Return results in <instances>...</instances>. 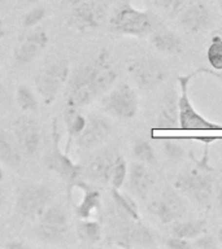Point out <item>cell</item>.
Listing matches in <instances>:
<instances>
[{"mask_svg": "<svg viewBox=\"0 0 222 249\" xmlns=\"http://www.w3.org/2000/svg\"><path fill=\"white\" fill-rule=\"evenodd\" d=\"M196 167L181 173L173 186L200 208H209L214 196V167L209 165L208 145L200 160H195Z\"/></svg>", "mask_w": 222, "mask_h": 249, "instance_id": "6da1fadb", "label": "cell"}, {"mask_svg": "<svg viewBox=\"0 0 222 249\" xmlns=\"http://www.w3.org/2000/svg\"><path fill=\"white\" fill-rule=\"evenodd\" d=\"M108 25L114 34L144 38L163 26V22L153 12L134 7L129 0H121L113 9Z\"/></svg>", "mask_w": 222, "mask_h": 249, "instance_id": "7a4b0ae2", "label": "cell"}, {"mask_svg": "<svg viewBox=\"0 0 222 249\" xmlns=\"http://www.w3.org/2000/svg\"><path fill=\"white\" fill-rule=\"evenodd\" d=\"M199 73L200 71L196 70V71H192L190 74L178 77L179 127L183 128V130H222V124L206 120L205 117L195 109V107L191 103L188 89H190L191 81Z\"/></svg>", "mask_w": 222, "mask_h": 249, "instance_id": "3957f363", "label": "cell"}, {"mask_svg": "<svg viewBox=\"0 0 222 249\" xmlns=\"http://www.w3.org/2000/svg\"><path fill=\"white\" fill-rule=\"evenodd\" d=\"M101 109L118 120H131L139 109V99L135 89L129 83H121L103 95Z\"/></svg>", "mask_w": 222, "mask_h": 249, "instance_id": "277c9868", "label": "cell"}, {"mask_svg": "<svg viewBox=\"0 0 222 249\" xmlns=\"http://www.w3.org/2000/svg\"><path fill=\"white\" fill-rule=\"evenodd\" d=\"M70 75L69 62L66 60H57L39 70L35 77V89L44 104H51L68 83Z\"/></svg>", "mask_w": 222, "mask_h": 249, "instance_id": "5b68a950", "label": "cell"}, {"mask_svg": "<svg viewBox=\"0 0 222 249\" xmlns=\"http://www.w3.org/2000/svg\"><path fill=\"white\" fill-rule=\"evenodd\" d=\"M128 71L136 85L143 91H151L159 87L169 75V70L159 58L143 56L129 64Z\"/></svg>", "mask_w": 222, "mask_h": 249, "instance_id": "8992f818", "label": "cell"}, {"mask_svg": "<svg viewBox=\"0 0 222 249\" xmlns=\"http://www.w3.org/2000/svg\"><path fill=\"white\" fill-rule=\"evenodd\" d=\"M147 209L163 225H170L187 214L186 204L174 186L165 187L159 197L148 204Z\"/></svg>", "mask_w": 222, "mask_h": 249, "instance_id": "52a82bcc", "label": "cell"}, {"mask_svg": "<svg viewBox=\"0 0 222 249\" xmlns=\"http://www.w3.org/2000/svg\"><path fill=\"white\" fill-rule=\"evenodd\" d=\"M107 5L100 0H85L74 5L69 16L72 29L81 33L96 30L107 19Z\"/></svg>", "mask_w": 222, "mask_h": 249, "instance_id": "ba28073f", "label": "cell"}, {"mask_svg": "<svg viewBox=\"0 0 222 249\" xmlns=\"http://www.w3.org/2000/svg\"><path fill=\"white\" fill-rule=\"evenodd\" d=\"M51 195V190L44 184L25 186L16 197V212L27 219L39 218L47 209Z\"/></svg>", "mask_w": 222, "mask_h": 249, "instance_id": "9c48e42d", "label": "cell"}, {"mask_svg": "<svg viewBox=\"0 0 222 249\" xmlns=\"http://www.w3.org/2000/svg\"><path fill=\"white\" fill-rule=\"evenodd\" d=\"M118 78V71L114 68L111 54L107 50L100 51V53L91 61V78L90 89L93 97L101 96L112 89Z\"/></svg>", "mask_w": 222, "mask_h": 249, "instance_id": "30bf717a", "label": "cell"}, {"mask_svg": "<svg viewBox=\"0 0 222 249\" xmlns=\"http://www.w3.org/2000/svg\"><path fill=\"white\" fill-rule=\"evenodd\" d=\"M13 135L23 156H34L40 145L42 134L38 121L31 116H21L13 122Z\"/></svg>", "mask_w": 222, "mask_h": 249, "instance_id": "8fae6325", "label": "cell"}, {"mask_svg": "<svg viewBox=\"0 0 222 249\" xmlns=\"http://www.w3.org/2000/svg\"><path fill=\"white\" fill-rule=\"evenodd\" d=\"M212 23L209 8L204 3H192L178 13V25L186 34L195 35L205 31Z\"/></svg>", "mask_w": 222, "mask_h": 249, "instance_id": "7c38bea8", "label": "cell"}, {"mask_svg": "<svg viewBox=\"0 0 222 249\" xmlns=\"http://www.w3.org/2000/svg\"><path fill=\"white\" fill-rule=\"evenodd\" d=\"M112 132V124L105 117L91 114L87 118L83 131L75 136V142L83 149H92L100 145Z\"/></svg>", "mask_w": 222, "mask_h": 249, "instance_id": "4fadbf2b", "label": "cell"}, {"mask_svg": "<svg viewBox=\"0 0 222 249\" xmlns=\"http://www.w3.org/2000/svg\"><path fill=\"white\" fill-rule=\"evenodd\" d=\"M46 165L50 170L55 171L69 182H73L81 173V167L60 149V135L56 124L54 126V149L47 155Z\"/></svg>", "mask_w": 222, "mask_h": 249, "instance_id": "5bb4252c", "label": "cell"}, {"mask_svg": "<svg viewBox=\"0 0 222 249\" xmlns=\"http://www.w3.org/2000/svg\"><path fill=\"white\" fill-rule=\"evenodd\" d=\"M50 38L44 30L37 29L31 30L23 36L17 47L15 48V60L19 65H25L29 62L34 61L43 51L48 46Z\"/></svg>", "mask_w": 222, "mask_h": 249, "instance_id": "9a60e30c", "label": "cell"}, {"mask_svg": "<svg viewBox=\"0 0 222 249\" xmlns=\"http://www.w3.org/2000/svg\"><path fill=\"white\" fill-rule=\"evenodd\" d=\"M73 191H75L79 197H70L74 202L75 215L79 219H95L100 212L101 196L100 192L86 183H75L73 184Z\"/></svg>", "mask_w": 222, "mask_h": 249, "instance_id": "2e32d148", "label": "cell"}, {"mask_svg": "<svg viewBox=\"0 0 222 249\" xmlns=\"http://www.w3.org/2000/svg\"><path fill=\"white\" fill-rule=\"evenodd\" d=\"M120 243L121 247H131V245H139V247H155L156 235L147 225H144L140 221H132L130 219L129 223L121 227L120 231Z\"/></svg>", "mask_w": 222, "mask_h": 249, "instance_id": "e0dca14e", "label": "cell"}, {"mask_svg": "<svg viewBox=\"0 0 222 249\" xmlns=\"http://www.w3.org/2000/svg\"><path fill=\"white\" fill-rule=\"evenodd\" d=\"M129 187L136 197L146 200L155 184V174L143 162H134L130 165L128 173Z\"/></svg>", "mask_w": 222, "mask_h": 249, "instance_id": "ac0fdd59", "label": "cell"}, {"mask_svg": "<svg viewBox=\"0 0 222 249\" xmlns=\"http://www.w3.org/2000/svg\"><path fill=\"white\" fill-rule=\"evenodd\" d=\"M156 124L157 128H163V130L179 127L178 92L175 89H169L164 93L163 99L160 101Z\"/></svg>", "mask_w": 222, "mask_h": 249, "instance_id": "d6986e66", "label": "cell"}, {"mask_svg": "<svg viewBox=\"0 0 222 249\" xmlns=\"http://www.w3.org/2000/svg\"><path fill=\"white\" fill-rule=\"evenodd\" d=\"M149 42L156 51L165 54H179L185 50L182 38L164 25L149 35Z\"/></svg>", "mask_w": 222, "mask_h": 249, "instance_id": "ffe728a7", "label": "cell"}, {"mask_svg": "<svg viewBox=\"0 0 222 249\" xmlns=\"http://www.w3.org/2000/svg\"><path fill=\"white\" fill-rule=\"evenodd\" d=\"M117 156L118 155L111 149H101L95 153L87 165V173L90 178L99 182H109Z\"/></svg>", "mask_w": 222, "mask_h": 249, "instance_id": "44dd1931", "label": "cell"}, {"mask_svg": "<svg viewBox=\"0 0 222 249\" xmlns=\"http://www.w3.org/2000/svg\"><path fill=\"white\" fill-rule=\"evenodd\" d=\"M21 157L22 153L15 135L4 128H0V161L9 167H18Z\"/></svg>", "mask_w": 222, "mask_h": 249, "instance_id": "7402d4cb", "label": "cell"}, {"mask_svg": "<svg viewBox=\"0 0 222 249\" xmlns=\"http://www.w3.org/2000/svg\"><path fill=\"white\" fill-rule=\"evenodd\" d=\"M206 232V222L203 219H178L170 223V235L175 237H182L187 240H194Z\"/></svg>", "mask_w": 222, "mask_h": 249, "instance_id": "603a6c76", "label": "cell"}, {"mask_svg": "<svg viewBox=\"0 0 222 249\" xmlns=\"http://www.w3.org/2000/svg\"><path fill=\"white\" fill-rule=\"evenodd\" d=\"M68 232V225H56L39 219L38 223L34 227L35 236L39 240L47 244H57L61 243Z\"/></svg>", "mask_w": 222, "mask_h": 249, "instance_id": "cb8c5ba5", "label": "cell"}, {"mask_svg": "<svg viewBox=\"0 0 222 249\" xmlns=\"http://www.w3.org/2000/svg\"><path fill=\"white\" fill-rule=\"evenodd\" d=\"M111 194H112V198L116 204L117 209L120 210L122 215H125L129 219H132V221H140L139 208H138V204L134 198L124 194V192H121L117 188H112Z\"/></svg>", "mask_w": 222, "mask_h": 249, "instance_id": "d4e9b609", "label": "cell"}, {"mask_svg": "<svg viewBox=\"0 0 222 249\" xmlns=\"http://www.w3.org/2000/svg\"><path fill=\"white\" fill-rule=\"evenodd\" d=\"M77 235L85 243L96 244L103 237L101 225L96 219H81L77 225Z\"/></svg>", "mask_w": 222, "mask_h": 249, "instance_id": "484cf974", "label": "cell"}, {"mask_svg": "<svg viewBox=\"0 0 222 249\" xmlns=\"http://www.w3.org/2000/svg\"><path fill=\"white\" fill-rule=\"evenodd\" d=\"M16 103L23 112H35L38 109V99L33 92V89L22 85L17 87L16 91Z\"/></svg>", "mask_w": 222, "mask_h": 249, "instance_id": "4316f807", "label": "cell"}, {"mask_svg": "<svg viewBox=\"0 0 222 249\" xmlns=\"http://www.w3.org/2000/svg\"><path fill=\"white\" fill-rule=\"evenodd\" d=\"M206 60L212 66V69L221 71L222 70V36L214 34L212 36L210 44L206 50Z\"/></svg>", "mask_w": 222, "mask_h": 249, "instance_id": "83f0119b", "label": "cell"}, {"mask_svg": "<svg viewBox=\"0 0 222 249\" xmlns=\"http://www.w3.org/2000/svg\"><path fill=\"white\" fill-rule=\"evenodd\" d=\"M129 173V166L126 160L122 157V156H117L116 161H114V165H113L112 173H111V178H109V182L112 184V188H117V190H121L122 186L126 182V178H128Z\"/></svg>", "mask_w": 222, "mask_h": 249, "instance_id": "f1b7e54d", "label": "cell"}, {"mask_svg": "<svg viewBox=\"0 0 222 249\" xmlns=\"http://www.w3.org/2000/svg\"><path fill=\"white\" fill-rule=\"evenodd\" d=\"M132 156L135 157L139 162H143L146 165H152L156 162V155L153 148L147 140L136 139L132 147Z\"/></svg>", "mask_w": 222, "mask_h": 249, "instance_id": "f546056e", "label": "cell"}, {"mask_svg": "<svg viewBox=\"0 0 222 249\" xmlns=\"http://www.w3.org/2000/svg\"><path fill=\"white\" fill-rule=\"evenodd\" d=\"M87 118L83 114L78 112V110H73V109H66L65 112V124L68 132L70 136H78L83 131V128L86 126Z\"/></svg>", "mask_w": 222, "mask_h": 249, "instance_id": "4dcf8cb0", "label": "cell"}, {"mask_svg": "<svg viewBox=\"0 0 222 249\" xmlns=\"http://www.w3.org/2000/svg\"><path fill=\"white\" fill-rule=\"evenodd\" d=\"M163 151L167 159L171 161H178L182 160L185 156V148L183 142L178 138H163L161 139Z\"/></svg>", "mask_w": 222, "mask_h": 249, "instance_id": "1f68e13d", "label": "cell"}, {"mask_svg": "<svg viewBox=\"0 0 222 249\" xmlns=\"http://www.w3.org/2000/svg\"><path fill=\"white\" fill-rule=\"evenodd\" d=\"M151 1L155 4L156 7L166 12L167 15L171 16V17H174L186 7V4L190 0H151Z\"/></svg>", "mask_w": 222, "mask_h": 249, "instance_id": "d6a6232c", "label": "cell"}, {"mask_svg": "<svg viewBox=\"0 0 222 249\" xmlns=\"http://www.w3.org/2000/svg\"><path fill=\"white\" fill-rule=\"evenodd\" d=\"M192 243V248L198 249H217L220 248V243H218L217 236L209 235V233H202L200 236L195 237L194 240H191Z\"/></svg>", "mask_w": 222, "mask_h": 249, "instance_id": "836d02e7", "label": "cell"}, {"mask_svg": "<svg viewBox=\"0 0 222 249\" xmlns=\"http://www.w3.org/2000/svg\"><path fill=\"white\" fill-rule=\"evenodd\" d=\"M46 17V9L42 7L33 8L31 11H29L23 17V26L26 29H33L37 26L39 22H42Z\"/></svg>", "mask_w": 222, "mask_h": 249, "instance_id": "e575fe53", "label": "cell"}, {"mask_svg": "<svg viewBox=\"0 0 222 249\" xmlns=\"http://www.w3.org/2000/svg\"><path fill=\"white\" fill-rule=\"evenodd\" d=\"M165 247L169 249H192V243L191 240L182 239V237L169 236L165 240Z\"/></svg>", "mask_w": 222, "mask_h": 249, "instance_id": "d590c367", "label": "cell"}, {"mask_svg": "<svg viewBox=\"0 0 222 249\" xmlns=\"http://www.w3.org/2000/svg\"><path fill=\"white\" fill-rule=\"evenodd\" d=\"M214 197H216V204L220 210H222V178L214 184Z\"/></svg>", "mask_w": 222, "mask_h": 249, "instance_id": "8d00e7d4", "label": "cell"}, {"mask_svg": "<svg viewBox=\"0 0 222 249\" xmlns=\"http://www.w3.org/2000/svg\"><path fill=\"white\" fill-rule=\"evenodd\" d=\"M196 140H199L200 143H203L204 145H209V144L214 143L216 140H217V138L216 136H199V138H196Z\"/></svg>", "mask_w": 222, "mask_h": 249, "instance_id": "74e56055", "label": "cell"}, {"mask_svg": "<svg viewBox=\"0 0 222 249\" xmlns=\"http://www.w3.org/2000/svg\"><path fill=\"white\" fill-rule=\"evenodd\" d=\"M203 73L210 74V75H213V77H217V78H220V79H222V70H221V71H217V70L206 69V68H203Z\"/></svg>", "mask_w": 222, "mask_h": 249, "instance_id": "f35d334b", "label": "cell"}, {"mask_svg": "<svg viewBox=\"0 0 222 249\" xmlns=\"http://www.w3.org/2000/svg\"><path fill=\"white\" fill-rule=\"evenodd\" d=\"M4 95H5V89H4L3 82H1V79H0V107H1V104H3Z\"/></svg>", "mask_w": 222, "mask_h": 249, "instance_id": "ab89813d", "label": "cell"}, {"mask_svg": "<svg viewBox=\"0 0 222 249\" xmlns=\"http://www.w3.org/2000/svg\"><path fill=\"white\" fill-rule=\"evenodd\" d=\"M8 248H23L25 245L22 244V243H16V241H13V243H9V244H7Z\"/></svg>", "mask_w": 222, "mask_h": 249, "instance_id": "60d3db41", "label": "cell"}, {"mask_svg": "<svg viewBox=\"0 0 222 249\" xmlns=\"http://www.w3.org/2000/svg\"><path fill=\"white\" fill-rule=\"evenodd\" d=\"M66 3L69 4V5H72V7H74V5H77V4L82 3V1H85V0H65Z\"/></svg>", "mask_w": 222, "mask_h": 249, "instance_id": "b9f144b4", "label": "cell"}, {"mask_svg": "<svg viewBox=\"0 0 222 249\" xmlns=\"http://www.w3.org/2000/svg\"><path fill=\"white\" fill-rule=\"evenodd\" d=\"M217 239H218V243H220V247H222V227L218 230Z\"/></svg>", "mask_w": 222, "mask_h": 249, "instance_id": "7bdbcfd3", "label": "cell"}, {"mask_svg": "<svg viewBox=\"0 0 222 249\" xmlns=\"http://www.w3.org/2000/svg\"><path fill=\"white\" fill-rule=\"evenodd\" d=\"M4 34H5V31H4V26H3V21L0 19V39L3 38Z\"/></svg>", "mask_w": 222, "mask_h": 249, "instance_id": "ee69618b", "label": "cell"}, {"mask_svg": "<svg viewBox=\"0 0 222 249\" xmlns=\"http://www.w3.org/2000/svg\"><path fill=\"white\" fill-rule=\"evenodd\" d=\"M18 1H23V3L33 4V3H37V1H39V0H18Z\"/></svg>", "mask_w": 222, "mask_h": 249, "instance_id": "f6af8a7d", "label": "cell"}, {"mask_svg": "<svg viewBox=\"0 0 222 249\" xmlns=\"http://www.w3.org/2000/svg\"><path fill=\"white\" fill-rule=\"evenodd\" d=\"M3 204V190H1V184H0V206Z\"/></svg>", "mask_w": 222, "mask_h": 249, "instance_id": "bcb514c9", "label": "cell"}, {"mask_svg": "<svg viewBox=\"0 0 222 249\" xmlns=\"http://www.w3.org/2000/svg\"><path fill=\"white\" fill-rule=\"evenodd\" d=\"M4 179V173H3V169L0 167V184H1V182H3Z\"/></svg>", "mask_w": 222, "mask_h": 249, "instance_id": "7dc6e473", "label": "cell"}, {"mask_svg": "<svg viewBox=\"0 0 222 249\" xmlns=\"http://www.w3.org/2000/svg\"><path fill=\"white\" fill-rule=\"evenodd\" d=\"M220 8H221V12H222V0H220Z\"/></svg>", "mask_w": 222, "mask_h": 249, "instance_id": "c3c4849f", "label": "cell"}, {"mask_svg": "<svg viewBox=\"0 0 222 249\" xmlns=\"http://www.w3.org/2000/svg\"><path fill=\"white\" fill-rule=\"evenodd\" d=\"M3 1H4V0H0V3H3Z\"/></svg>", "mask_w": 222, "mask_h": 249, "instance_id": "681fc988", "label": "cell"}]
</instances>
